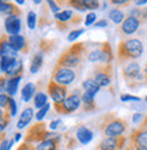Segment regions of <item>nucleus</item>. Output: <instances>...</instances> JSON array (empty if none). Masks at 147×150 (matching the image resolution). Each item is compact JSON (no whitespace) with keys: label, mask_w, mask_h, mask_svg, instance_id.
Segmentation results:
<instances>
[{"label":"nucleus","mask_w":147,"mask_h":150,"mask_svg":"<svg viewBox=\"0 0 147 150\" xmlns=\"http://www.w3.org/2000/svg\"><path fill=\"white\" fill-rule=\"evenodd\" d=\"M97 128L103 135V138H115V137H121L127 132L128 123L125 119L116 116L113 112H109L98 119Z\"/></svg>","instance_id":"obj_1"},{"label":"nucleus","mask_w":147,"mask_h":150,"mask_svg":"<svg viewBox=\"0 0 147 150\" xmlns=\"http://www.w3.org/2000/svg\"><path fill=\"white\" fill-rule=\"evenodd\" d=\"M86 59H87L86 42H75L60 55L56 66L68 67V68H72V70L80 71V68L83 67Z\"/></svg>","instance_id":"obj_2"},{"label":"nucleus","mask_w":147,"mask_h":150,"mask_svg":"<svg viewBox=\"0 0 147 150\" xmlns=\"http://www.w3.org/2000/svg\"><path fill=\"white\" fill-rule=\"evenodd\" d=\"M143 55V44L138 38H125L121 40L117 45L116 59L119 66H124L131 62H136Z\"/></svg>","instance_id":"obj_3"},{"label":"nucleus","mask_w":147,"mask_h":150,"mask_svg":"<svg viewBox=\"0 0 147 150\" xmlns=\"http://www.w3.org/2000/svg\"><path fill=\"white\" fill-rule=\"evenodd\" d=\"M121 75H123L124 81L129 89H136V87L146 85L143 71L140 70V66L138 62H131V63L124 64L123 70H121Z\"/></svg>","instance_id":"obj_4"},{"label":"nucleus","mask_w":147,"mask_h":150,"mask_svg":"<svg viewBox=\"0 0 147 150\" xmlns=\"http://www.w3.org/2000/svg\"><path fill=\"white\" fill-rule=\"evenodd\" d=\"M113 76H115V72H113V64H96L94 68H93L91 72V78L97 82L101 89L102 87H108L110 89V91L113 93Z\"/></svg>","instance_id":"obj_5"},{"label":"nucleus","mask_w":147,"mask_h":150,"mask_svg":"<svg viewBox=\"0 0 147 150\" xmlns=\"http://www.w3.org/2000/svg\"><path fill=\"white\" fill-rule=\"evenodd\" d=\"M82 94H83V93H80L79 89H75L72 93L68 94V97L64 100L63 103L53 104L55 111L60 115L74 113V112L78 111V109L82 107Z\"/></svg>","instance_id":"obj_6"},{"label":"nucleus","mask_w":147,"mask_h":150,"mask_svg":"<svg viewBox=\"0 0 147 150\" xmlns=\"http://www.w3.org/2000/svg\"><path fill=\"white\" fill-rule=\"evenodd\" d=\"M79 75H80V71H78V70L61 67V66H55L53 72H52V79L55 82H57L59 85H63V86L68 87L79 78Z\"/></svg>","instance_id":"obj_7"},{"label":"nucleus","mask_w":147,"mask_h":150,"mask_svg":"<svg viewBox=\"0 0 147 150\" xmlns=\"http://www.w3.org/2000/svg\"><path fill=\"white\" fill-rule=\"evenodd\" d=\"M48 132L49 131L46 130V124L44 122H37L36 124H33L30 128H29L27 134L25 137V142L29 143H41L46 141L48 138Z\"/></svg>","instance_id":"obj_8"},{"label":"nucleus","mask_w":147,"mask_h":150,"mask_svg":"<svg viewBox=\"0 0 147 150\" xmlns=\"http://www.w3.org/2000/svg\"><path fill=\"white\" fill-rule=\"evenodd\" d=\"M55 21L60 30H65L68 26H76L80 23V16L75 15L72 10H63V11L55 14Z\"/></svg>","instance_id":"obj_9"},{"label":"nucleus","mask_w":147,"mask_h":150,"mask_svg":"<svg viewBox=\"0 0 147 150\" xmlns=\"http://www.w3.org/2000/svg\"><path fill=\"white\" fill-rule=\"evenodd\" d=\"M46 90H48V94L51 96L53 104H60L63 103L64 100L68 97V87L63 86V85H59L57 82H55L53 79H51L48 82V86H46Z\"/></svg>","instance_id":"obj_10"},{"label":"nucleus","mask_w":147,"mask_h":150,"mask_svg":"<svg viewBox=\"0 0 147 150\" xmlns=\"http://www.w3.org/2000/svg\"><path fill=\"white\" fill-rule=\"evenodd\" d=\"M128 139L125 135L115 137V138H103L98 143L97 150H123L127 146Z\"/></svg>","instance_id":"obj_11"},{"label":"nucleus","mask_w":147,"mask_h":150,"mask_svg":"<svg viewBox=\"0 0 147 150\" xmlns=\"http://www.w3.org/2000/svg\"><path fill=\"white\" fill-rule=\"evenodd\" d=\"M140 26H142V21L135 18V16L127 15L124 22L119 26V33H120V36H123V37L132 36V34H135L139 30Z\"/></svg>","instance_id":"obj_12"},{"label":"nucleus","mask_w":147,"mask_h":150,"mask_svg":"<svg viewBox=\"0 0 147 150\" xmlns=\"http://www.w3.org/2000/svg\"><path fill=\"white\" fill-rule=\"evenodd\" d=\"M128 141L134 145H138V146H146L147 147V128L143 127H138L131 132Z\"/></svg>","instance_id":"obj_13"},{"label":"nucleus","mask_w":147,"mask_h":150,"mask_svg":"<svg viewBox=\"0 0 147 150\" xmlns=\"http://www.w3.org/2000/svg\"><path fill=\"white\" fill-rule=\"evenodd\" d=\"M4 29L8 36H19L20 16H8L4 19Z\"/></svg>","instance_id":"obj_14"},{"label":"nucleus","mask_w":147,"mask_h":150,"mask_svg":"<svg viewBox=\"0 0 147 150\" xmlns=\"http://www.w3.org/2000/svg\"><path fill=\"white\" fill-rule=\"evenodd\" d=\"M0 12L1 15H6V18L8 16H20L22 11L18 7V4H14L11 1H0Z\"/></svg>","instance_id":"obj_15"},{"label":"nucleus","mask_w":147,"mask_h":150,"mask_svg":"<svg viewBox=\"0 0 147 150\" xmlns=\"http://www.w3.org/2000/svg\"><path fill=\"white\" fill-rule=\"evenodd\" d=\"M8 41H10V44H11L12 47L15 48L18 52H22V53H27L29 52V42L27 40H26V37L23 36H8Z\"/></svg>","instance_id":"obj_16"},{"label":"nucleus","mask_w":147,"mask_h":150,"mask_svg":"<svg viewBox=\"0 0 147 150\" xmlns=\"http://www.w3.org/2000/svg\"><path fill=\"white\" fill-rule=\"evenodd\" d=\"M93 131L90 128H87L86 126L83 124H79L76 127V131H75V137L78 139V142L82 143V145H87L90 141L93 139Z\"/></svg>","instance_id":"obj_17"},{"label":"nucleus","mask_w":147,"mask_h":150,"mask_svg":"<svg viewBox=\"0 0 147 150\" xmlns=\"http://www.w3.org/2000/svg\"><path fill=\"white\" fill-rule=\"evenodd\" d=\"M0 53L1 56H7V57H18V51L12 47L7 36H1V42H0Z\"/></svg>","instance_id":"obj_18"},{"label":"nucleus","mask_w":147,"mask_h":150,"mask_svg":"<svg viewBox=\"0 0 147 150\" xmlns=\"http://www.w3.org/2000/svg\"><path fill=\"white\" fill-rule=\"evenodd\" d=\"M33 116H34L33 108H32V107L25 108L23 112L20 113L19 119H18V123H16V128H18V130H22V128H25V127L27 126V124H30V122H32Z\"/></svg>","instance_id":"obj_19"},{"label":"nucleus","mask_w":147,"mask_h":150,"mask_svg":"<svg viewBox=\"0 0 147 150\" xmlns=\"http://www.w3.org/2000/svg\"><path fill=\"white\" fill-rule=\"evenodd\" d=\"M115 60V53H113V49H112L110 44L105 41L102 42V53H101V62L99 64H112Z\"/></svg>","instance_id":"obj_20"},{"label":"nucleus","mask_w":147,"mask_h":150,"mask_svg":"<svg viewBox=\"0 0 147 150\" xmlns=\"http://www.w3.org/2000/svg\"><path fill=\"white\" fill-rule=\"evenodd\" d=\"M22 74H23V62L20 59H15L11 67L8 68V71L3 75H6L7 78H15V76H22Z\"/></svg>","instance_id":"obj_21"},{"label":"nucleus","mask_w":147,"mask_h":150,"mask_svg":"<svg viewBox=\"0 0 147 150\" xmlns=\"http://www.w3.org/2000/svg\"><path fill=\"white\" fill-rule=\"evenodd\" d=\"M82 109L84 112H94L97 111V105H96V100L94 96L90 93H84L82 94Z\"/></svg>","instance_id":"obj_22"},{"label":"nucleus","mask_w":147,"mask_h":150,"mask_svg":"<svg viewBox=\"0 0 147 150\" xmlns=\"http://www.w3.org/2000/svg\"><path fill=\"white\" fill-rule=\"evenodd\" d=\"M82 89H83L84 93H90V94H93V96H96L97 93L101 90V87L97 85V82L91 76L86 78L83 82H82Z\"/></svg>","instance_id":"obj_23"},{"label":"nucleus","mask_w":147,"mask_h":150,"mask_svg":"<svg viewBox=\"0 0 147 150\" xmlns=\"http://www.w3.org/2000/svg\"><path fill=\"white\" fill-rule=\"evenodd\" d=\"M37 90H36V85L32 82L26 83L20 91V94H22V100H23L25 103H29L32 98H34V96H36Z\"/></svg>","instance_id":"obj_24"},{"label":"nucleus","mask_w":147,"mask_h":150,"mask_svg":"<svg viewBox=\"0 0 147 150\" xmlns=\"http://www.w3.org/2000/svg\"><path fill=\"white\" fill-rule=\"evenodd\" d=\"M20 78L22 76H15V78H7V85H6V91L7 94L11 97V96L16 94L18 91V86H19Z\"/></svg>","instance_id":"obj_25"},{"label":"nucleus","mask_w":147,"mask_h":150,"mask_svg":"<svg viewBox=\"0 0 147 150\" xmlns=\"http://www.w3.org/2000/svg\"><path fill=\"white\" fill-rule=\"evenodd\" d=\"M42 63H44V55L38 52V53H36V55L33 56L32 63H30V72H32V74H36V72L42 67Z\"/></svg>","instance_id":"obj_26"},{"label":"nucleus","mask_w":147,"mask_h":150,"mask_svg":"<svg viewBox=\"0 0 147 150\" xmlns=\"http://www.w3.org/2000/svg\"><path fill=\"white\" fill-rule=\"evenodd\" d=\"M125 18H127L125 14H124L121 10H119V8H113V10L109 11V19H110L112 22H115L116 25H121Z\"/></svg>","instance_id":"obj_27"},{"label":"nucleus","mask_w":147,"mask_h":150,"mask_svg":"<svg viewBox=\"0 0 147 150\" xmlns=\"http://www.w3.org/2000/svg\"><path fill=\"white\" fill-rule=\"evenodd\" d=\"M33 101H34V107L37 109H41V108H44L48 104V96L45 94L44 91H37Z\"/></svg>","instance_id":"obj_28"},{"label":"nucleus","mask_w":147,"mask_h":150,"mask_svg":"<svg viewBox=\"0 0 147 150\" xmlns=\"http://www.w3.org/2000/svg\"><path fill=\"white\" fill-rule=\"evenodd\" d=\"M36 147H37V150H57L59 143L55 142V141H52V139H46L44 142L38 143Z\"/></svg>","instance_id":"obj_29"},{"label":"nucleus","mask_w":147,"mask_h":150,"mask_svg":"<svg viewBox=\"0 0 147 150\" xmlns=\"http://www.w3.org/2000/svg\"><path fill=\"white\" fill-rule=\"evenodd\" d=\"M18 57H7V56H1V72L6 74L8 71V68L11 67V64L14 63V60Z\"/></svg>","instance_id":"obj_30"},{"label":"nucleus","mask_w":147,"mask_h":150,"mask_svg":"<svg viewBox=\"0 0 147 150\" xmlns=\"http://www.w3.org/2000/svg\"><path fill=\"white\" fill-rule=\"evenodd\" d=\"M10 116H11V115L8 113L7 111H1V113H0V128H1V132H4L6 127H7L8 123H10Z\"/></svg>","instance_id":"obj_31"},{"label":"nucleus","mask_w":147,"mask_h":150,"mask_svg":"<svg viewBox=\"0 0 147 150\" xmlns=\"http://www.w3.org/2000/svg\"><path fill=\"white\" fill-rule=\"evenodd\" d=\"M12 143H14V141L12 139H7L6 134L1 132V146H0V150H10Z\"/></svg>","instance_id":"obj_32"},{"label":"nucleus","mask_w":147,"mask_h":150,"mask_svg":"<svg viewBox=\"0 0 147 150\" xmlns=\"http://www.w3.org/2000/svg\"><path fill=\"white\" fill-rule=\"evenodd\" d=\"M49 108H51V105H49V104H46V105H45L44 108H41V109H38V112L36 113V119H37V122H42V119L45 117V115L48 113Z\"/></svg>","instance_id":"obj_33"},{"label":"nucleus","mask_w":147,"mask_h":150,"mask_svg":"<svg viewBox=\"0 0 147 150\" xmlns=\"http://www.w3.org/2000/svg\"><path fill=\"white\" fill-rule=\"evenodd\" d=\"M16 109H18V108H16L15 100L12 98V97H10V101H8V105H7V109H6V111L11 115V116H14V115H16Z\"/></svg>","instance_id":"obj_34"},{"label":"nucleus","mask_w":147,"mask_h":150,"mask_svg":"<svg viewBox=\"0 0 147 150\" xmlns=\"http://www.w3.org/2000/svg\"><path fill=\"white\" fill-rule=\"evenodd\" d=\"M36 21H37L36 12L30 11L27 14V26H29V29H34V28H36Z\"/></svg>","instance_id":"obj_35"},{"label":"nucleus","mask_w":147,"mask_h":150,"mask_svg":"<svg viewBox=\"0 0 147 150\" xmlns=\"http://www.w3.org/2000/svg\"><path fill=\"white\" fill-rule=\"evenodd\" d=\"M110 4H113V7L115 8H123V7H128L131 1H128V0H112Z\"/></svg>","instance_id":"obj_36"},{"label":"nucleus","mask_w":147,"mask_h":150,"mask_svg":"<svg viewBox=\"0 0 147 150\" xmlns=\"http://www.w3.org/2000/svg\"><path fill=\"white\" fill-rule=\"evenodd\" d=\"M84 32V29H75V30H72L70 34H68V41H74V40H76L79 36H82Z\"/></svg>","instance_id":"obj_37"},{"label":"nucleus","mask_w":147,"mask_h":150,"mask_svg":"<svg viewBox=\"0 0 147 150\" xmlns=\"http://www.w3.org/2000/svg\"><path fill=\"white\" fill-rule=\"evenodd\" d=\"M97 22V15L94 12H89L86 15V19H84V25L86 26H90V25H94Z\"/></svg>","instance_id":"obj_38"},{"label":"nucleus","mask_w":147,"mask_h":150,"mask_svg":"<svg viewBox=\"0 0 147 150\" xmlns=\"http://www.w3.org/2000/svg\"><path fill=\"white\" fill-rule=\"evenodd\" d=\"M84 4H86V7H87V10H97V8L101 7V3L99 1H97V0H84Z\"/></svg>","instance_id":"obj_39"},{"label":"nucleus","mask_w":147,"mask_h":150,"mask_svg":"<svg viewBox=\"0 0 147 150\" xmlns=\"http://www.w3.org/2000/svg\"><path fill=\"white\" fill-rule=\"evenodd\" d=\"M8 101H10V96L8 94H1L0 96V105H1V111H6V109H7Z\"/></svg>","instance_id":"obj_40"},{"label":"nucleus","mask_w":147,"mask_h":150,"mask_svg":"<svg viewBox=\"0 0 147 150\" xmlns=\"http://www.w3.org/2000/svg\"><path fill=\"white\" fill-rule=\"evenodd\" d=\"M120 100H121L123 103H125V101H138V103H139L140 101V98L138 96H131V94H123L120 97Z\"/></svg>","instance_id":"obj_41"},{"label":"nucleus","mask_w":147,"mask_h":150,"mask_svg":"<svg viewBox=\"0 0 147 150\" xmlns=\"http://www.w3.org/2000/svg\"><path fill=\"white\" fill-rule=\"evenodd\" d=\"M16 150H37L36 146H33V143H29V142H23L20 146H18Z\"/></svg>","instance_id":"obj_42"},{"label":"nucleus","mask_w":147,"mask_h":150,"mask_svg":"<svg viewBox=\"0 0 147 150\" xmlns=\"http://www.w3.org/2000/svg\"><path fill=\"white\" fill-rule=\"evenodd\" d=\"M125 150H147V147L146 146H138V145H134V143H131L128 141L127 146H125Z\"/></svg>","instance_id":"obj_43"},{"label":"nucleus","mask_w":147,"mask_h":150,"mask_svg":"<svg viewBox=\"0 0 147 150\" xmlns=\"http://www.w3.org/2000/svg\"><path fill=\"white\" fill-rule=\"evenodd\" d=\"M57 4H59V1H51V0H49L48 1V6H49V8H51L52 11L55 12V14H57V12H60V7L59 6H57Z\"/></svg>","instance_id":"obj_44"},{"label":"nucleus","mask_w":147,"mask_h":150,"mask_svg":"<svg viewBox=\"0 0 147 150\" xmlns=\"http://www.w3.org/2000/svg\"><path fill=\"white\" fill-rule=\"evenodd\" d=\"M105 26H108L106 19H101V21H98V22L94 23V28H105Z\"/></svg>","instance_id":"obj_45"},{"label":"nucleus","mask_w":147,"mask_h":150,"mask_svg":"<svg viewBox=\"0 0 147 150\" xmlns=\"http://www.w3.org/2000/svg\"><path fill=\"white\" fill-rule=\"evenodd\" d=\"M60 120H53V122H51V124H49V127H51V130H55V128H57V126L60 124Z\"/></svg>","instance_id":"obj_46"},{"label":"nucleus","mask_w":147,"mask_h":150,"mask_svg":"<svg viewBox=\"0 0 147 150\" xmlns=\"http://www.w3.org/2000/svg\"><path fill=\"white\" fill-rule=\"evenodd\" d=\"M134 4H135V7H142V6L147 4V0H136V1H134Z\"/></svg>","instance_id":"obj_47"},{"label":"nucleus","mask_w":147,"mask_h":150,"mask_svg":"<svg viewBox=\"0 0 147 150\" xmlns=\"http://www.w3.org/2000/svg\"><path fill=\"white\" fill-rule=\"evenodd\" d=\"M142 117L144 119V116L142 113H135V115H134V117H132V120H134V123H136V122H139Z\"/></svg>","instance_id":"obj_48"},{"label":"nucleus","mask_w":147,"mask_h":150,"mask_svg":"<svg viewBox=\"0 0 147 150\" xmlns=\"http://www.w3.org/2000/svg\"><path fill=\"white\" fill-rule=\"evenodd\" d=\"M142 23H147V8H144L142 14Z\"/></svg>","instance_id":"obj_49"},{"label":"nucleus","mask_w":147,"mask_h":150,"mask_svg":"<svg viewBox=\"0 0 147 150\" xmlns=\"http://www.w3.org/2000/svg\"><path fill=\"white\" fill-rule=\"evenodd\" d=\"M139 127H143V128H147V113L144 115V119L142 120V123L139 124Z\"/></svg>","instance_id":"obj_50"},{"label":"nucleus","mask_w":147,"mask_h":150,"mask_svg":"<svg viewBox=\"0 0 147 150\" xmlns=\"http://www.w3.org/2000/svg\"><path fill=\"white\" fill-rule=\"evenodd\" d=\"M142 71H143V76H144V83L147 85V63L144 64V67H143V70H142Z\"/></svg>","instance_id":"obj_51"},{"label":"nucleus","mask_w":147,"mask_h":150,"mask_svg":"<svg viewBox=\"0 0 147 150\" xmlns=\"http://www.w3.org/2000/svg\"><path fill=\"white\" fill-rule=\"evenodd\" d=\"M20 135H22L20 132H16V134H15V138H14V141H16V142H18V141L20 139Z\"/></svg>","instance_id":"obj_52"},{"label":"nucleus","mask_w":147,"mask_h":150,"mask_svg":"<svg viewBox=\"0 0 147 150\" xmlns=\"http://www.w3.org/2000/svg\"><path fill=\"white\" fill-rule=\"evenodd\" d=\"M23 3H25L23 0H19V1H16V4H19V6H20V4H23Z\"/></svg>","instance_id":"obj_53"},{"label":"nucleus","mask_w":147,"mask_h":150,"mask_svg":"<svg viewBox=\"0 0 147 150\" xmlns=\"http://www.w3.org/2000/svg\"><path fill=\"white\" fill-rule=\"evenodd\" d=\"M144 101H146V104H147V97H146V98H144Z\"/></svg>","instance_id":"obj_54"}]
</instances>
